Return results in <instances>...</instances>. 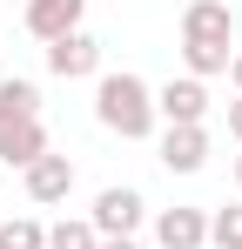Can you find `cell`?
Wrapping results in <instances>:
<instances>
[{"mask_svg": "<svg viewBox=\"0 0 242 249\" xmlns=\"http://www.w3.org/2000/svg\"><path fill=\"white\" fill-rule=\"evenodd\" d=\"M236 7L229 0H189L182 7V68L208 81V74H229V61H236Z\"/></svg>", "mask_w": 242, "mask_h": 249, "instance_id": "cell-1", "label": "cell"}, {"mask_svg": "<svg viewBox=\"0 0 242 249\" xmlns=\"http://www.w3.org/2000/svg\"><path fill=\"white\" fill-rule=\"evenodd\" d=\"M94 122L108 128V135H121V142H148L155 135V88L141 81V74H101L94 81Z\"/></svg>", "mask_w": 242, "mask_h": 249, "instance_id": "cell-2", "label": "cell"}, {"mask_svg": "<svg viewBox=\"0 0 242 249\" xmlns=\"http://www.w3.org/2000/svg\"><path fill=\"white\" fill-rule=\"evenodd\" d=\"M87 222H94V236H135V229L148 222V202H141V189L115 182V189H101V196H94Z\"/></svg>", "mask_w": 242, "mask_h": 249, "instance_id": "cell-3", "label": "cell"}, {"mask_svg": "<svg viewBox=\"0 0 242 249\" xmlns=\"http://www.w3.org/2000/svg\"><path fill=\"white\" fill-rule=\"evenodd\" d=\"M155 115H161V128H202V122H208V88H202L195 74L161 81L155 88Z\"/></svg>", "mask_w": 242, "mask_h": 249, "instance_id": "cell-4", "label": "cell"}, {"mask_svg": "<svg viewBox=\"0 0 242 249\" xmlns=\"http://www.w3.org/2000/svg\"><path fill=\"white\" fill-rule=\"evenodd\" d=\"M40 155H47V128H40V115L0 108V162H7V168H34Z\"/></svg>", "mask_w": 242, "mask_h": 249, "instance_id": "cell-5", "label": "cell"}, {"mask_svg": "<svg viewBox=\"0 0 242 249\" xmlns=\"http://www.w3.org/2000/svg\"><path fill=\"white\" fill-rule=\"evenodd\" d=\"M20 189H27V202H34V209H54V202H68V196H74V162L47 148V155H40L34 168H20Z\"/></svg>", "mask_w": 242, "mask_h": 249, "instance_id": "cell-6", "label": "cell"}, {"mask_svg": "<svg viewBox=\"0 0 242 249\" xmlns=\"http://www.w3.org/2000/svg\"><path fill=\"white\" fill-rule=\"evenodd\" d=\"M47 68L61 74V81H101V41L87 34V27H74V34H61V41H47Z\"/></svg>", "mask_w": 242, "mask_h": 249, "instance_id": "cell-7", "label": "cell"}, {"mask_svg": "<svg viewBox=\"0 0 242 249\" xmlns=\"http://www.w3.org/2000/svg\"><path fill=\"white\" fill-rule=\"evenodd\" d=\"M155 243L161 249H208V209H195V202L155 209Z\"/></svg>", "mask_w": 242, "mask_h": 249, "instance_id": "cell-8", "label": "cell"}, {"mask_svg": "<svg viewBox=\"0 0 242 249\" xmlns=\"http://www.w3.org/2000/svg\"><path fill=\"white\" fill-rule=\"evenodd\" d=\"M81 14H87V0H27V34L34 41H61V34H74Z\"/></svg>", "mask_w": 242, "mask_h": 249, "instance_id": "cell-9", "label": "cell"}, {"mask_svg": "<svg viewBox=\"0 0 242 249\" xmlns=\"http://www.w3.org/2000/svg\"><path fill=\"white\" fill-rule=\"evenodd\" d=\"M208 162V128H161V168L168 175H195Z\"/></svg>", "mask_w": 242, "mask_h": 249, "instance_id": "cell-10", "label": "cell"}, {"mask_svg": "<svg viewBox=\"0 0 242 249\" xmlns=\"http://www.w3.org/2000/svg\"><path fill=\"white\" fill-rule=\"evenodd\" d=\"M47 249H101V236H94L87 215H61V222L47 229Z\"/></svg>", "mask_w": 242, "mask_h": 249, "instance_id": "cell-11", "label": "cell"}, {"mask_svg": "<svg viewBox=\"0 0 242 249\" xmlns=\"http://www.w3.org/2000/svg\"><path fill=\"white\" fill-rule=\"evenodd\" d=\"M0 249H47V222H34V215H7V222H0Z\"/></svg>", "mask_w": 242, "mask_h": 249, "instance_id": "cell-12", "label": "cell"}, {"mask_svg": "<svg viewBox=\"0 0 242 249\" xmlns=\"http://www.w3.org/2000/svg\"><path fill=\"white\" fill-rule=\"evenodd\" d=\"M208 249H242V202L208 209Z\"/></svg>", "mask_w": 242, "mask_h": 249, "instance_id": "cell-13", "label": "cell"}, {"mask_svg": "<svg viewBox=\"0 0 242 249\" xmlns=\"http://www.w3.org/2000/svg\"><path fill=\"white\" fill-rule=\"evenodd\" d=\"M0 108H14V115H40V88L20 81V74H7V81H0Z\"/></svg>", "mask_w": 242, "mask_h": 249, "instance_id": "cell-14", "label": "cell"}, {"mask_svg": "<svg viewBox=\"0 0 242 249\" xmlns=\"http://www.w3.org/2000/svg\"><path fill=\"white\" fill-rule=\"evenodd\" d=\"M229 135H236V142H242V94H236V101H229Z\"/></svg>", "mask_w": 242, "mask_h": 249, "instance_id": "cell-15", "label": "cell"}, {"mask_svg": "<svg viewBox=\"0 0 242 249\" xmlns=\"http://www.w3.org/2000/svg\"><path fill=\"white\" fill-rule=\"evenodd\" d=\"M101 249H141L135 236H101Z\"/></svg>", "mask_w": 242, "mask_h": 249, "instance_id": "cell-16", "label": "cell"}, {"mask_svg": "<svg viewBox=\"0 0 242 249\" xmlns=\"http://www.w3.org/2000/svg\"><path fill=\"white\" fill-rule=\"evenodd\" d=\"M229 88H236V94H242V54H236V61H229Z\"/></svg>", "mask_w": 242, "mask_h": 249, "instance_id": "cell-17", "label": "cell"}, {"mask_svg": "<svg viewBox=\"0 0 242 249\" xmlns=\"http://www.w3.org/2000/svg\"><path fill=\"white\" fill-rule=\"evenodd\" d=\"M236 189H242V155H236Z\"/></svg>", "mask_w": 242, "mask_h": 249, "instance_id": "cell-18", "label": "cell"}]
</instances>
